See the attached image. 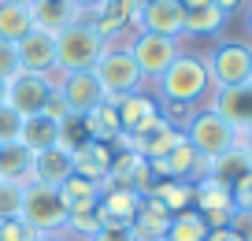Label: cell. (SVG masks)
Segmentation results:
<instances>
[{
    "instance_id": "26",
    "label": "cell",
    "mask_w": 252,
    "mask_h": 241,
    "mask_svg": "<svg viewBox=\"0 0 252 241\" xmlns=\"http://www.w3.org/2000/svg\"><path fill=\"white\" fill-rule=\"evenodd\" d=\"M60 197H63V204H67V215H71V211H93L96 201H100V186L89 182V178L71 174V178L60 186Z\"/></svg>"
},
{
    "instance_id": "17",
    "label": "cell",
    "mask_w": 252,
    "mask_h": 241,
    "mask_svg": "<svg viewBox=\"0 0 252 241\" xmlns=\"http://www.w3.org/2000/svg\"><path fill=\"white\" fill-rule=\"evenodd\" d=\"M19 67L33 70V74H52L56 70V37L45 30H30L23 41H15Z\"/></svg>"
},
{
    "instance_id": "34",
    "label": "cell",
    "mask_w": 252,
    "mask_h": 241,
    "mask_svg": "<svg viewBox=\"0 0 252 241\" xmlns=\"http://www.w3.org/2000/svg\"><path fill=\"white\" fill-rule=\"evenodd\" d=\"M0 241H37V230L23 219H0Z\"/></svg>"
},
{
    "instance_id": "4",
    "label": "cell",
    "mask_w": 252,
    "mask_h": 241,
    "mask_svg": "<svg viewBox=\"0 0 252 241\" xmlns=\"http://www.w3.org/2000/svg\"><path fill=\"white\" fill-rule=\"evenodd\" d=\"M26 226H33L37 234H63V223H67V204H63L60 189L41 186V182H30L23 189V211H19Z\"/></svg>"
},
{
    "instance_id": "43",
    "label": "cell",
    "mask_w": 252,
    "mask_h": 241,
    "mask_svg": "<svg viewBox=\"0 0 252 241\" xmlns=\"http://www.w3.org/2000/svg\"><path fill=\"white\" fill-rule=\"evenodd\" d=\"M74 4H78L82 11H89V8H96V4H100V0H74Z\"/></svg>"
},
{
    "instance_id": "45",
    "label": "cell",
    "mask_w": 252,
    "mask_h": 241,
    "mask_svg": "<svg viewBox=\"0 0 252 241\" xmlns=\"http://www.w3.org/2000/svg\"><path fill=\"white\" fill-rule=\"evenodd\" d=\"M0 4H23V8H30L33 0H0Z\"/></svg>"
},
{
    "instance_id": "36",
    "label": "cell",
    "mask_w": 252,
    "mask_h": 241,
    "mask_svg": "<svg viewBox=\"0 0 252 241\" xmlns=\"http://www.w3.org/2000/svg\"><path fill=\"white\" fill-rule=\"evenodd\" d=\"M19 52H15V45H11V41H0V78H4V82H8L11 74H19Z\"/></svg>"
},
{
    "instance_id": "35",
    "label": "cell",
    "mask_w": 252,
    "mask_h": 241,
    "mask_svg": "<svg viewBox=\"0 0 252 241\" xmlns=\"http://www.w3.org/2000/svg\"><path fill=\"white\" fill-rule=\"evenodd\" d=\"M41 115H48L52 123H63V119L71 115V108H67V101H63L60 86H52V93H48V101H45V111H41Z\"/></svg>"
},
{
    "instance_id": "2",
    "label": "cell",
    "mask_w": 252,
    "mask_h": 241,
    "mask_svg": "<svg viewBox=\"0 0 252 241\" xmlns=\"http://www.w3.org/2000/svg\"><path fill=\"white\" fill-rule=\"evenodd\" d=\"M104 37L93 30L89 19L67 26L63 34H56V70L60 74H78V70H93L96 60L104 56Z\"/></svg>"
},
{
    "instance_id": "5",
    "label": "cell",
    "mask_w": 252,
    "mask_h": 241,
    "mask_svg": "<svg viewBox=\"0 0 252 241\" xmlns=\"http://www.w3.org/2000/svg\"><path fill=\"white\" fill-rule=\"evenodd\" d=\"M204 67L212 74V89H230L252 82V45L245 41H219L204 56Z\"/></svg>"
},
{
    "instance_id": "14",
    "label": "cell",
    "mask_w": 252,
    "mask_h": 241,
    "mask_svg": "<svg viewBox=\"0 0 252 241\" xmlns=\"http://www.w3.org/2000/svg\"><path fill=\"white\" fill-rule=\"evenodd\" d=\"M60 93L63 101H67V108H71V115H89L93 108H100L104 101H108V93H104L100 78L93 74V70H78V74H63L60 82Z\"/></svg>"
},
{
    "instance_id": "37",
    "label": "cell",
    "mask_w": 252,
    "mask_h": 241,
    "mask_svg": "<svg viewBox=\"0 0 252 241\" xmlns=\"http://www.w3.org/2000/svg\"><path fill=\"white\" fill-rule=\"evenodd\" d=\"M226 230H234L241 241H252V211H245V208H234V215H230Z\"/></svg>"
},
{
    "instance_id": "32",
    "label": "cell",
    "mask_w": 252,
    "mask_h": 241,
    "mask_svg": "<svg viewBox=\"0 0 252 241\" xmlns=\"http://www.w3.org/2000/svg\"><path fill=\"white\" fill-rule=\"evenodd\" d=\"M86 126H82V119L78 115H67V119H63V123H60V141H56V145H63V148H71V152H74V148H78V145H86Z\"/></svg>"
},
{
    "instance_id": "21",
    "label": "cell",
    "mask_w": 252,
    "mask_h": 241,
    "mask_svg": "<svg viewBox=\"0 0 252 241\" xmlns=\"http://www.w3.org/2000/svg\"><path fill=\"white\" fill-rule=\"evenodd\" d=\"M111 156H115V152H111V145H104V141H86V145L74 148V174L100 186V182L108 178Z\"/></svg>"
},
{
    "instance_id": "24",
    "label": "cell",
    "mask_w": 252,
    "mask_h": 241,
    "mask_svg": "<svg viewBox=\"0 0 252 241\" xmlns=\"http://www.w3.org/2000/svg\"><path fill=\"white\" fill-rule=\"evenodd\" d=\"M82 126H86L89 141H104V145H111V141L123 134V126H119V111H115V97H108V101H104L100 108H93L89 115H82Z\"/></svg>"
},
{
    "instance_id": "47",
    "label": "cell",
    "mask_w": 252,
    "mask_h": 241,
    "mask_svg": "<svg viewBox=\"0 0 252 241\" xmlns=\"http://www.w3.org/2000/svg\"><path fill=\"white\" fill-rule=\"evenodd\" d=\"M182 4H186V8H189V4H204V0H182Z\"/></svg>"
},
{
    "instance_id": "28",
    "label": "cell",
    "mask_w": 252,
    "mask_h": 241,
    "mask_svg": "<svg viewBox=\"0 0 252 241\" xmlns=\"http://www.w3.org/2000/svg\"><path fill=\"white\" fill-rule=\"evenodd\" d=\"M208 223H204V215H200L197 208H186V211H178V215L171 219V230H167V238L163 241H208Z\"/></svg>"
},
{
    "instance_id": "38",
    "label": "cell",
    "mask_w": 252,
    "mask_h": 241,
    "mask_svg": "<svg viewBox=\"0 0 252 241\" xmlns=\"http://www.w3.org/2000/svg\"><path fill=\"white\" fill-rule=\"evenodd\" d=\"M86 241H137L130 230H96L93 238H86Z\"/></svg>"
},
{
    "instance_id": "40",
    "label": "cell",
    "mask_w": 252,
    "mask_h": 241,
    "mask_svg": "<svg viewBox=\"0 0 252 241\" xmlns=\"http://www.w3.org/2000/svg\"><path fill=\"white\" fill-rule=\"evenodd\" d=\"M237 148H241V152H245V160H249V167H252V130L237 134Z\"/></svg>"
},
{
    "instance_id": "31",
    "label": "cell",
    "mask_w": 252,
    "mask_h": 241,
    "mask_svg": "<svg viewBox=\"0 0 252 241\" xmlns=\"http://www.w3.org/2000/svg\"><path fill=\"white\" fill-rule=\"evenodd\" d=\"M23 189L15 182H0V219H19L23 211Z\"/></svg>"
},
{
    "instance_id": "27",
    "label": "cell",
    "mask_w": 252,
    "mask_h": 241,
    "mask_svg": "<svg viewBox=\"0 0 252 241\" xmlns=\"http://www.w3.org/2000/svg\"><path fill=\"white\" fill-rule=\"evenodd\" d=\"M149 197H156L159 204H163L171 215H178V211H186L189 204H193V182H174V178H159L156 186L149 189Z\"/></svg>"
},
{
    "instance_id": "10",
    "label": "cell",
    "mask_w": 252,
    "mask_h": 241,
    "mask_svg": "<svg viewBox=\"0 0 252 241\" xmlns=\"http://www.w3.org/2000/svg\"><path fill=\"white\" fill-rule=\"evenodd\" d=\"M48 93H52V82H48V74H33V70H19V74L8 78V97H4V104L8 108H15L19 115H37V111H45V101Z\"/></svg>"
},
{
    "instance_id": "19",
    "label": "cell",
    "mask_w": 252,
    "mask_h": 241,
    "mask_svg": "<svg viewBox=\"0 0 252 241\" xmlns=\"http://www.w3.org/2000/svg\"><path fill=\"white\" fill-rule=\"evenodd\" d=\"M171 219H174V215L156 201V197L145 193V197H141V204H137L134 223H130V234H134L137 241H163V238H167V230H171Z\"/></svg>"
},
{
    "instance_id": "41",
    "label": "cell",
    "mask_w": 252,
    "mask_h": 241,
    "mask_svg": "<svg viewBox=\"0 0 252 241\" xmlns=\"http://www.w3.org/2000/svg\"><path fill=\"white\" fill-rule=\"evenodd\" d=\"M208 241H241V238H237L234 230H226V226H222V230H212V234H208Z\"/></svg>"
},
{
    "instance_id": "42",
    "label": "cell",
    "mask_w": 252,
    "mask_h": 241,
    "mask_svg": "<svg viewBox=\"0 0 252 241\" xmlns=\"http://www.w3.org/2000/svg\"><path fill=\"white\" fill-rule=\"evenodd\" d=\"M37 241H74V238H67V234H37Z\"/></svg>"
},
{
    "instance_id": "22",
    "label": "cell",
    "mask_w": 252,
    "mask_h": 241,
    "mask_svg": "<svg viewBox=\"0 0 252 241\" xmlns=\"http://www.w3.org/2000/svg\"><path fill=\"white\" fill-rule=\"evenodd\" d=\"M0 182H15V186H30L33 182V152L19 141L0 145Z\"/></svg>"
},
{
    "instance_id": "11",
    "label": "cell",
    "mask_w": 252,
    "mask_h": 241,
    "mask_svg": "<svg viewBox=\"0 0 252 241\" xmlns=\"http://www.w3.org/2000/svg\"><path fill=\"white\" fill-rule=\"evenodd\" d=\"M186 26V4L182 0H141L137 34H159V37H182Z\"/></svg>"
},
{
    "instance_id": "23",
    "label": "cell",
    "mask_w": 252,
    "mask_h": 241,
    "mask_svg": "<svg viewBox=\"0 0 252 241\" xmlns=\"http://www.w3.org/2000/svg\"><path fill=\"white\" fill-rule=\"evenodd\" d=\"M222 26H226V15L215 8V0L189 4V8H186V26H182V37H215Z\"/></svg>"
},
{
    "instance_id": "13",
    "label": "cell",
    "mask_w": 252,
    "mask_h": 241,
    "mask_svg": "<svg viewBox=\"0 0 252 241\" xmlns=\"http://www.w3.org/2000/svg\"><path fill=\"white\" fill-rule=\"evenodd\" d=\"M208 108L219 119H226L237 134L252 130V82H241V86H230V89H212Z\"/></svg>"
},
{
    "instance_id": "12",
    "label": "cell",
    "mask_w": 252,
    "mask_h": 241,
    "mask_svg": "<svg viewBox=\"0 0 252 241\" xmlns=\"http://www.w3.org/2000/svg\"><path fill=\"white\" fill-rule=\"evenodd\" d=\"M152 174L159 178H174V182H197L208 174V160L204 156H197V148L189 145L186 138H182V145H174L171 152L163 156V160H149Z\"/></svg>"
},
{
    "instance_id": "46",
    "label": "cell",
    "mask_w": 252,
    "mask_h": 241,
    "mask_svg": "<svg viewBox=\"0 0 252 241\" xmlns=\"http://www.w3.org/2000/svg\"><path fill=\"white\" fill-rule=\"evenodd\" d=\"M245 23H249V34H252V4L245 8Z\"/></svg>"
},
{
    "instance_id": "29",
    "label": "cell",
    "mask_w": 252,
    "mask_h": 241,
    "mask_svg": "<svg viewBox=\"0 0 252 241\" xmlns=\"http://www.w3.org/2000/svg\"><path fill=\"white\" fill-rule=\"evenodd\" d=\"M33 30V19H30V8L23 4H0V41H23L26 34Z\"/></svg>"
},
{
    "instance_id": "1",
    "label": "cell",
    "mask_w": 252,
    "mask_h": 241,
    "mask_svg": "<svg viewBox=\"0 0 252 241\" xmlns=\"http://www.w3.org/2000/svg\"><path fill=\"white\" fill-rule=\"evenodd\" d=\"M156 104L159 111L171 108V111H186V119L193 115V104L208 101L212 97V74L204 67V56H193V52H182L171 67L163 70V78H156Z\"/></svg>"
},
{
    "instance_id": "9",
    "label": "cell",
    "mask_w": 252,
    "mask_h": 241,
    "mask_svg": "<svg viewBox=\"0 0 252 241\" xmlns=\"http://www.w3.org/2000/svg\"><path fill=\"white\" fill-rule=\"evenodd\" d=\"M193 201H197V211L204 215L208 230H222L234 215V197H230V182L215 178V174H204V178L193 182Z\"/></svg>"
},
{
    "instance_id": "30",
    "label": "cell",
    "mask_w": 252,
    "mask_h": 241,
    "mask_svg": "<svg viewBox=\"0 0 252 241\" xmlns=\"http://www.w3.org/2000/svg\"><path fill=\"white\" fill-rule=\"evenodd\" d=\"M252 167H249V160H245V152L241 148H230V152H222L219 160H208V174H215V178H222V182H230L234 186L241 174H249Z\"/></svg>"
},
{
    "instance_id": "8",
    "label": "cell",
    "mask_w": 252,
    "mask_h": 241,
    "mask_svg": "<svg viewBox=\"0 0 252 241\" xmlns=\"http://www.w3.org/2000/svg\"><path fill=\"white\" fill-rule=\"evenodd\" d=\"M137 15H141V0H100L96 8L86 11L93 30L104 37V45H115L123 34H137Z\"/></svg>"
},
{
    "instance_id": "15",
    "label": "cell",
    "mask_w": 252,
    "mask_h": 241,
    "mask_svg": "<svg viewBox=\"0 0 252 241\" xmlns=\"http://www.w3.org/2000/svg\"><path fill=\"white\" fill-rule=\"evenodd\" d=\"M115 111H119V126H123V134H145L152 123H156L163 111H159L156 97H149L141 89V93H126V97H115Z\"/></svg>"
},
{
    "instance_id": "6",
    "label": "cell",
    "mask_w": 252,
    "mask_h": 241,
    "mask_svg": "<svg viewBox=\"0 0 252 241\" xmlns=\"http://www.w3.org/2000/svg\"><path fill=\"white\" fill-rule=\"evenodd\" d=\"M93 74L100 78V86H104L108 97L141 93V86H145V74L137 70V63H134V56H130L126 45H108L104 48V56L96 60Z\"/></svg>"
},
{
    "instance_id": "7",
    "label": "cell",
    "mask_w": 252,
    "mask_h": 241,
    "mask_svg": "<svg viewBox=\"0 0 252 241\" xmlns=\"http://www.w3.org/2000/svg\"><path fill=\"white\" fill-rule=\"evenodd\" d=\"M126 48H130V56H134L137 70L145 74V82L163 78V70L182 56L178 41L174 37H159V34H134V37L126 41Z\"/></svg>"
},
{
    "instance_id": "3",
    "label": "cell",
    "mask_w": 252,
    "mask_h": 241,
    "mask_svg": "<svg viewBox=\"0 0 252 241\" xmlns=\"http://www.w3.org/2000/svg\"><path fill=\"white\" fill-rule=\"evenodd\" d=\"M182 134H186L189 145L197 148V156H204V160H219L222 152H230V148L237 145V130L226 119H219L212 108L193 111V115L182 123Z\"/></svg>"
},
{
    "instance_id": "33",
    "label": "cell",
    "mask_w": 252,
    "mask_h": 241,
    "mask_svg": "<svg viewBox=\"0 0 252 241\" xmlns=\"http://www.w3.org/2000/svg\"><path fill=\"white\" fill-rule=\"evenodd\" d=\"M19 134H23V115L15 108H8V104H0V145L19 141Z\"/></svg>"
},
{
    "instance_id": "18",
    "label": "cell",
    "mask_w": 252,
    "mask_h": 241,
    "mask_svg": "<svg viewBox=\"0 0 252 241\" xmlns=\"http://www.w3.org/2000/svg\"><path fill=\"white\" fill-rule=\"evenodd\" d=\"M71 174H74V152L71 148L52 145V148H45V152H33V182L60 189Z\"/></svg>"
},
{
    "instance_id": "39",
    "label": "cell",
    "mask_w": 252,
    "mask_h": 241,
    "mask_svg": "<svg viewBox=\"0 0 252 241\" xmlns=\"http://www.w3.org/2000/svg\"><path fill=\"white\" fill-rule=\"evenodd\" d=\"M215 8H219L222 11V15H237V11H241V8H249V0H215Z\"/></svg>"
},
{
    "instance_id": "20",
    "label": "cell",
    "mask_w": 252,
    "mask_h": 241,
    "mask_svg": "<svg viewBox=\"0 0 252 241\" xmlns=\"http://www.w3.org/2000/svg\"><path fill=\"white\" fill-rule=\"evenodd\" d=\"M182 138H186L182 126H174L167 115H159L145 134L134 138V145H137V156H145V160H163L174 145H182Z\"/></svg>"
},
{
    "instance_id": "44",
    "label": "cell",
    "mask_w": 252,
    "mask_h": 241,
    "mask_svg": "<svg viewBox=\"0 0 252 241\" xmlns=\"http://www.w3.org/2000/svg\"><path fill=\"white\" fill-rule=\"evenodd\" d=\"M4 97H8V82L0 78V104H4Z\"/></svg>"
},
{
    "instance_id": "25",
    "label": "cell",
    "mask_w": 252,
    "mask_h": 241,
    "mask_svg": "<svg viewBox=\"0 0 252 241\" xmlns=\"http://www.w3.org/2000/svg\"><path fill=\"white\" fill-rule=\"evenodd\" d=\"M60 141V123H52L48 115H26L23 119V134H19V145H26L30 152H45Z\"/></svg>"
},
{
    "instance_id": "16",
    "label": "cell",
    "mask_w": 252,
    "mask_h": 241,
    "mask_svg": "<svg viewBox=\"0 0 252 241\" xmlns=\"http://www.w3.org/2000/svg\"><path fill=\"white\" fill-rule=\"evenodd\" d=\"M30 19H33V30H45V34H63L67 26L82 23L86 11L74 4V0H33L30 4Z\"/></svg>"
}]
</instances>
